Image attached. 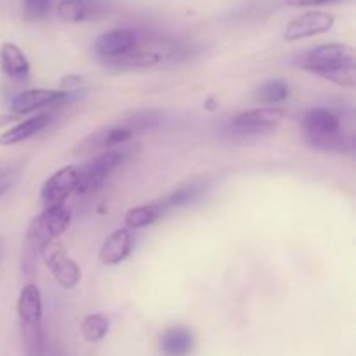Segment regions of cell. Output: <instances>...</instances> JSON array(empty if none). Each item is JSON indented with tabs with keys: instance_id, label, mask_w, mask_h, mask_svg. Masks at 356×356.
I'll use <instances>...</instances> for the list:
<instances>
[{
	"instance_id": "cell-1",
	"label": "cell",
	"mask_w": 356,
	"mask_h": 356,
	"mask_svg": "<svg viewBox=\"0 0 356 356\" xmlns=\"http://www.w3.org/2000/svg\"><path fill=\"white\" fill-rule=\"evenodd\" d=\"M301 70L343 87L356 86V51L346 44H325L296 58Z\"/></svg>"
},
{
	"instance_id": "cell-2",
	"label": "cell",
	"mask_w": 356,
	"mask_h": 356,
	"mask_svg": "<svg viewBox=\"0 0 356 356\" xmlns=\"http://www.w3.org/2000/svg\"><path fill=\"white\" fill-rule=\"evenodd\" d=\"M305 138L312 148L320 152H350L353 149L351 138L341 131V118L329 108H312L301 117Z\"/></svg>"
},
{
	"instance_id": "cell-3",
	"label": "cell",
	"mask_w": 356,
	"mask_h": 356,
	"mask_svg": "<svg viewBox=\"0 0 356 356\" xmlns=\"http://www.w3.org/2000/svg\"><path fill=\"white\" fill-rule=\"evenodd\" d=\"M125 160V149H106V152L97 153L96 156L89 160L83 167L79 169L76 177L75 193L89 195L96 193L108 177L111 176L118 165H122Z\"/></svg>"
},
{
	"instance_id": "cell-4",
	"label": "cell",
	"mask_w": 356,
	"mask_h": 356,
	"mask_svg": "<svg viewBox=\"0 0 356 356\" xmlns=\"http://www.w3.org/2000/svg\"><path fill=\"white\" fill-rule=\"evenodd\" d=\"M72 225V211L66 205L44 209L31 219L26 232L28 249H40L44 243L58 240Z\"/></svg>"
},
{
	"instance_id": "cell-5",
	"label": "cell",
	"mask_w": 356,
	"mask_h": 356,
	"mask_svg": "<svg viewBox=\"0 0 356 356\" xmlns=\"http://www.w3.org/2000/svg\"><path fill=\"white\" fill-rule=\"evenodd\" d=\"M284 117L285 111L273 106L242 111L232 118L228 124V132L235 138H261L273 132Z\"/></svg>"
},
{
	"instance_id": "cell-6",
	"label": "cell",
	"mask_w": 356,
	"mask_h": 356,
	"mask_svg": "<svg viewBox=\"0 0 356 356\" xmlns=\"http://www.w3.org/2000/svg\"><path fill=\"white\" fill-rule=\"evenodd\" d=\"M38 252H40L42 259L45 261L47 268L52 271V275H54L56 282H58L61 287L73 289L79 285L80 278H82L80 266L73 261V257L66 252V249L58 242V240L44 243V245L38 249Z\"/></svg>"
},
{
	"instance_id": "cell-7",
	"label": "cell",
	"mask_w": 356,
	"mask_h": 356,
	"mask_svg": "<svg viewBox=\"0 0 356 356\" xmlns=\"http://www.w3.org/2000/svg\"><path fill=\"white\" fill-rule=\"evenodd\" d=\"M336 23V16L325 10H308L305 14H299L298 17L287 24L284 31V38L287 42L302 40V38L315 37V35L327 33L332 30Z\"/></svg>"
},
{
	"instance_id": "cell-8",
	"label": "cell",
	"mask_w": 356,
	"mask_h": 356,
	"mask_svg": "<svg viewBox=\"0 0 356 356\" xmlns=\"http://www.w3.org/2000/svg\"><path fill=\"white\" fill-rule=\"evenodd\" d=\"M76 177H79V169L75 165L63 167L56 170L51 177L44 183L40 190V200L44 209L59 207L65 205V200L72 193H75Z\"/></svg>"
},
{
	"instance_id": "cell-9",
	"label": "cell",
	"mask_w": 356,
	"mask_h": 356,
	"mask_svg": "<svg viewBox=\"0 0 356 356\" xmlns=\"http://www.w3.org/2000/svg\"><path fill=\"white\" fill-rule=\"evenodd\" d=\"M141 45V35L131 28H115L106 31L96 40V52L104 61L118 58L125 52Z\"/></svg>"
},
{
	"instance_id": "cell-10",
	"label": "cell",
	"mask_w": 356,
	"mask_h": 356,
	"mask_svg": "<svg viewBox=\"0 0 356 356\" xmlns=\"http://www.w3.org/2000/svg\"><path fill=\"white\" fill-rule=\"evenodd\" d=\"M68 97L66 90H51V89H28L17 94L13 101H10V111L17 117L21 115L31 113L35 110H42L51 104L65 101Z\"/></svg>"
},
{
	"instance_id": "cell-11",
	"label": "cell",
	"mask_w": 356,
	"mask_h": 356,
	"mask_svg": "<svg viewBox=\"0 0 356 356\" xmlns=\"http://www.w3.org/2000/svg\"><path fill=\"white\" fill-rule=\"evenodd\" d=\"M132 132L129 129L122 127L120 124L115 127L101 129V131L94 132L89 138L83 139L79 146L75 148L76 155H87L92 152H106V149H115L117 146L125 145L129 139L132 138Z\"/></svg>"
},
{
	"instance_id": "cell-12",
	"label": "cell",
	"mask_w": 356,
	"mask_h": 356,
	"mask_svg": "<svg viewBox=\"0 0 356 356\" xmlns=\"http://www.w3.org/2000/svg\"><path fill=\"white\" fill-rule=\"evenodd\" d=\"M134 232L129 228H118L108 236L99 249V261L104 266H117L127 259L134 249Z\"/></svg>"
},
{
	"instance_id": "cell-13",
	"label": "cell",
	"mask_w": 356,
	"mask_h": 356,
	"mask_svg": "<svg viewBox=\"0 0 356 356\" xmlns=\"http://www.w3.org/2000/svg\"><path fill=\"white\" fill-rule=\"evenodd\" d=\"M106 0H61L58 6L59 19L65 23H82L106 14Z\"/></svg>"
},
{
	"instance_id": "cell-14",
	"label": "cell",
	"mask_w": 356,
	"mask_h": 356,
	"mask_svg": "<svg viewBox=\"0 0 356 356\" xmlns=\"http://www.w3.org/2000/svg\"><path fill=\"white\" fill-rule=\"evenodd\" d=\"M16 309L21 325H38V323H42L44 306H42V294L37 285L26 284L21 289Z\"/></svg>"
},
{
	"instance_id": "cell-15",
	"label": "cell",
	"mask_w": 356,
	"mask_h": 356,
	"mask_svg": "<svg viewBox=\"0 0 356 356\" xmlns=\"http://www.w3.org/2000/svg\"><path fill=\"white\" fill-rule=\"evenodd\" d=\"M52 122V115L49 111H42V113L33 115L28 120H23L21 124L14 125L9 131H6L3 134H0V146H14L19 145V143L26 141L31 136L38 134V132L44 131L45 127H49V124Z\"/></svg>"
},
{
	"instance_id": "cell-16",
	"label": "cell",
	"mask_w": 356,
	"mask_h": 356,
	"mask_svg": "<svg viewBox=\"0 0 356 356\" xmlns=\"http://www.w3.org/2000/svg\"><path fill=\"white\" fill-rule=\"evenodd\" d=\"M195 337L190 329L176 325L167 329L160 339V350L163 356H188L193 351Z\"/></svg>"
},
{
	"instance_id": "cell-17",
	"label": "cell",
	"mask_w": 356,
	"mask_h": 356,
	"mask_svg": "<svg viewBox=\"0 0 356 356\" xmlns=\"http://www.w3.org/2000/svg\"><path fill=\"white\" fill-rule=\"evenodd\" d=\"M167 211H169V207H167L163 198H160V200H155V202H149V204H145V205H138V207L131 209V211H127V214H125L124 218L125 228L132 229V232L148 228V226H152L153 222L159 221Z\"/></svg>"
},
{
	"instance_id": "cell-18",
	"label": "cell",
	"mask_w": 356,
	"mask_h": 356,
	"mask_svg": "<svg viewBox=\"0 0 356 356\" xmlns=\"http://www.w3.org/2000/svg\"><path fill=\"white\" fill-rule=\"evenodd\" d=\"M0 68L10 79L23 80L30 73V63H28L24 52L16 44L6 42L0 47Z\"/></svg>"
},
{
	"instance_id": "cell-19",
	"label": "cell",
	"mask_w": 356,
	"mask_h": 356,
	"mask_svg": "<svg viewBox=\"0 0 356 356\" xmlns=\"http://www.w3.org/2000/svg\"><path fill=\"white\" fill-rule=\"evenodd\" d=\"M163 59V54L159 51H152V49H145L141 45H138L132 51L125 52V54L118 56V58L108 59V66H113V68H122V70H131V68H152V66L159 65Z\"/></svg>"
},
{
	"instance_id": "cell-20",
	"label": "cell",
	"mask_w": 356,
	"mask_h": 356,
	"mask_svg": "<svg viewBox=\"0 0 356 356\" xmlns=\"http://www.w3.org/2000/svg\"><path fill=\"white\" fill-rule=\"evenodd\" d=\"M110 330V320L103 313H92V315H87L82 320V325H80V332L82 337L87 343H99L101 339H104Z\"/></svg>"
},
{
	"instance_id": "cell-21",
	"label": "cell",
	"mask_w": 356,
	"mask_h": 356,
	"mask_svg": "<svg viewBox=\"0 0 356 356\" xmlns=\"http://www.w3.org/2000/svg\"><path fill=\"white\" fill-rule=\"evenodd\" d=\"M205 191V183L202 179L197 181H190V183L183 184L177 190H174L172 193H169L167 197H163L165 200L167 207L174 209V207H183V205L191 204L197 197H200L202 193Z\"/></svg>"
},
{
	"instance_id": "cell-22",
	"label": "cell",
	"mask_w": 356,
	"mask_h": 356,
	"mask_svg": "<svg viewBox=\"0 0 356 356\" xmlns=\"http://www.w3.org/2000/svg\"><path fill=\"white\" fill-rule=\"evenodd\" d=\"M21 336H23L24 353H26V356H45L42 323H38V325H21Z\"/></svg>"
},
{
	"instance_id": "cell-23",
	"label": "cell",
	"mask_w": 356,
	"mask_h": 356,
	"mask_svg": "<svg viewBox=\"0 0 356 356\" xmlns=\"http://www.w3.org/2000/svg\"><path fill=\"white\" fill-rule=\"evenodd\" d=\"M162 122V115L159 111L153 110H143V111H136V113L129 115L124 122H122V127L129 129V131L134 134V132L139 131H146V129L156 127V125Z\"/></svg>"
},
{
	"instance_id": "cell-24",
	"label": "cell",
	"mask_w": 356,
	"mask_h": 356,
	"mask_svg": "<svg viewBox=\"0 0 356 356\" xmlns=\"http://www.w3.org/2000/svg\"><path fill=\"white\" fill-rule=\"evenodd\" d=\"M289 94H291V87L287 86V82H284V80H268L257 89L256 96L263 103L275 104L287 99Z\"/></svg>"
},
{
	"instance_id": "cell-25",
	"label": "cell",
	"mask_w": 356,
	"mask_h": 356,
	"mask_svg": "<svg viewBox=\"0 0 356 356\" xmlns=\"http://www.w3.org/2000/svg\"><path fill=\"white\" fill-rule=\"evenodd\" d=\"M49 9H51V0H23V13L28 21L42 19Z\"/></svg>"
},
{
	"instance_id": "cell-26",
	"label": "cell",
	"mask_w": 356,
	"mask_h": 356,
	"mask_svg": "<svg viewBox=\"0 0 356 356\" xmlns=\"http://www.w3.org/2000/svg\"><path fill=\"white\" fill-rule=\"evenodd\" d=\"M14 181H16V176H14L13 172H0V197H2L7 190H10Z\"/></svg>"
},
{
	"instance_id": "cell-27",
	"label": "cell",
	"mask_w": 356,
	"mask_h": 356,
	"mask_svg": "<svg viewBox=\"0 0 356 356\" xmlns=\"http://www.w3.org/2000/svg\"><path fill=\"white\" fill-rule=\"evenodd\" d=\"M332 2V0H285L289 7H309V6H320V3Z\"/></svg>"
},
{
	"instance_id": "cell-28",
	"label": "cell",
	"mask_w": 356,
	"mask_h": 356,
	"mask_svg": "<svg viewBox=\"0 0 356 356\" xmlns=\"http://www.w3.org/2000/svg\"><path fill=\"white\" fill-rule=\"evenodd\" d=\"M17 115H14V113H6V115H0V127H3V125H7V124H13L14 120H17Z\"/></svg>"
}]
</instances>
